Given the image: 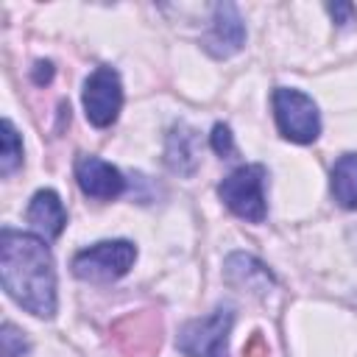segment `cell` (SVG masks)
<instances>
[{"label":"cell","instance_id":"obj_1","mask_svg":"<svg viewBox=\"0 0 357 357\" xmlns=\"http://www.w3.org/2000/svg\"><path fill=\"white\" fill-rule=\"evenodd\" d=\"M0 279L3 290L31 315H56V268L42 237L3 229L0 234Z\"/></svg>","mask_w":357,"mask_h":357},{"label":"cell","instance_id":"obj_2","mask_svg":"<svg viewBox=\"0 0 357 357\" xmlns=\"http://www.w3.org/2000/svg\"><path fill=\"white\" fill-rule=\"evenodd\" d=\"M220 201L243 220L248 223H262L268 215L265 206V167L262 165H243L231 170L220 187H218Z\"/></svg>","mask_w":357,"mask_h":357},{"label":"cell","instance_id":"obj_3","mask_svg":"<svg viewBox=\"0 0 357 357\" xmlns=\"http://www.w3.org/2000/svg\"><path fill=\"white\" fill-rule=\"evenodd\" d=\"M273 117H276L282 137L290 142L307 145V142L318 139V134H321L318 106L301 89H290V86L273 89Z\"/></svg>","mask_w":357,"mask_h":357},{"label":"cell","instance_id":"obj_4","mask_svg":"<svg viewBox=\"0 0 357 357\" xmlns=\"http://www.w3.org/2000/svg\"><path fill=\"white\" fill-rule=\"evenodd\" d=\"M137 248L128 240H103L73 257V273L84 282H114L128 273Z\"/></svg>","mask_w":357,"mask_h":357},{"label":"cell","instance_id":"obj_5","mask_svg":"<svg viewBox=\"0 0 357 357\" xmlns=\"http://www.w3.org/2000/svg\"><path fill=\"white\" fill-rule=\"evenodd\" d=\"M234 315L231 310H215L206 318H192L178 332V351L187 357H229V332Z\"/></svg>","mask_w":357,"mask_h":357},{"label":"cell","instance_id":"obj_6","mask_svg":"<svg viewBox=\"0 0 357 357\" xmlns=\"http://www.w3.org/2000/svg\"><path fill=\"white\" fill-rule=\"evenodd\" d=\"M123 106V84L114 67H98L84 84V112L86 120L98 128H106L117 120Z\"/></svg>","mask_w":357,"mask_h":357},{"label":"cell","instance_id":"obj_7","mask_svg":"<svg viewBox=\"0 0 357 357\" xmlns=\"http://www.w3.org/2000/svg\"><path fill=\"white\" fill-rule=\"evenodd\" d=\"M243 42H245V25H243V17H240L237 6L234 3L215 6L212 28L201 39L204 50L212 53L215 59H229V56H234L243 47Z\"/></svg>","mask_w":357,"mask_h":357},{"label":"cell","instance_id":"obj_8","mask_svg":"<svg viewBox=\"0 0 357 357\" xmlns=\"http://www.w3.org/2000/svg\"><path fill=\"white\" fill-rule=\"evenodd\" d=\"M75 181L84 190V195L98 198V201H112L126 190L123 173L103 162L100 156H78L75 162Z\"/></svg>","mask_w":357,"mask_h":357},{"label":"cell","instance_id":"obj_9","mask_svg":"<svg viewBox=\"0 0 357 357\" xmlns=\"http://www.w3.org/2000/svg\"><path fill=\"white\" fill-rule=\"evenodd\" d=\"M28 223L47 240L59 237L61 229L67 226V212H64V204L61 198L53 192V190H39L31 204H28Z\"/></svg>","mask_w":357,"mask_h":357},{"label":"cell","instance_id":"obj_10","mask_svg":"<svg viewBox=\"0 0 357 357\" xmlns=\"http://www.w3.org/2000/svg\"><path fill=\"white\" fill-rule=\"evenodd\" d=\"M226 279L237 287H248L251 293H265L268 284L273 282L271 271L248 254H231L226 259Z\"/></svg>","mask_w":357,"mask_h":357},{"label":"cell","instance_id":"obj_11","mask_svg":"<svg viewBox=\"0 0 357 357\" xmlns=\"http://www.w3.org/2000/svg\"><path fill=\"white\" fill-rule=\"evenodd\" d=\"M165 159L170 165V170L190 176L198 165V151H195V131H190L187 126H178L170 131L167 137V151Z\"/></svg>","mask_w":357,"mask_h":357},{"label":"cell","instance_id":"obj_12","mask_svg":"<svg viewBox=\"0 0 357 357\" xmlns=\"http://www.w3.org/2000/svg\"><path fill=\"white\" fill-rule=\"evenodd\" d=\"M332 195L343 209H357V153H346L335 162Z\"/></svg>","mask_w":357,"mask_h":357},{"label":"cell","instance_id":"obj_13","mask_svg":"<svg viewBox=\"0 0 357 357\" xmlns=\"http://www.w3.org/2000/svg\"><path fill=\"white\" fill-rule=\"evenodd\" d=\"M3 151H0V173L3 176H11L20 165H22V142H20V134L14 128V123L6 117L3 120Z\"/></svg>","mask_w":357,"mask_h":357},{"label":"cell","instance_id":"obj_14","mask_svg":"<svg viewBox=\"0 0 357 357\" xmlns=\"http://www.w3.org/2000/svg\"><path fill=\"white\" fill-rule=\"evenodd\" d=\"M0 357H25L28 354V340L14 324H3L0 329Z\"/></svg>","mask_w":357,"mask_h":357},{"label":"cell","instance_id":"obj_15","mask_svg":"<svg viewBox=\"0 0 357 357\" xmlns=\"http://www.w3.org/2000/svg\"><path fill=\"white\" fill-rule=\"evenodd\" d=\"M212 151H215L218 156H231V151H234V137H231L229 126L218 123V126L212 128Z\"/></svg>","mask_w":357,"mask_h":357},{"label":"cell","instance_id":"obj_16","mask_svg":"<svg viewBox=\"0 0 357 357\" xmlns=\"http://www.w3.org/2000/svg\"><path fill=\"white\" fill-rule=\"evenodd\" d=\"M36 67H39V70H36V75H33V78H36V84H45V81H50V75H53V67H50V61H39Z\"/></svg>","mask_w":357,"mask_h":357}]
</instances>
